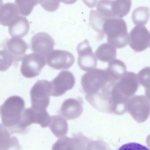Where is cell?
<instances>
[{
	"label": "cell",
	"instance_id": "obj_15",
	"mask_svg": "<svg viewBox=\"0 0 150 150\" xmlns=\"http://www.w3.org/2000/svg\"><path fill=\"white\" fill-rule=\"evenodd\" d=\"M28 47V44L19 38L12 37L6 40L2 44L3 50L11 56L15 64L22 60Z\"/></svg>",
	"mask_w": 150,
	"mask_h": 150
},
{
	"label": "cell",
	"instance_id": "obj_20",
	"mask_svg": "<svg viewBox=\"0 0 150 150\" xmlns=\"http://www.w3.org/2000/svg\"><path fill=\"white\" fill-rule=\"evenodd\" d=\"M49 128L57 138L65 136L68 131V125L66 120L59 115L50 117Z\"/></svg>",
	"mask_w": 150,
	"mask_h": 150
},
{
	"label": "cell",
	"instance_id": "obj_12",
	"mask_svg": "<svg viewBox=\"0 0 150 150\" xmlns=\"http://www.w3.org/2000/svg\"><path fill=\"white\" fill-rule=\"evenodd\" d=\"M150 33L144 26H136L129 35V45L136 52L144 51L149 47Z\"/></svg>",
	"mask_w": 150,
	"mask_h": 150
},
{
	"label": "cell",
	"instance_id": "obj_27",
	"mask_svg": "<svg viewBox=\"0 0 150 150\" xmlns=\"http://www.w3.org/2000/svg\"><path fill=\"white\" fill-rule=\"evenodd\" d=\"M13 62L12 57L6 50H0V71L7 70Z\"/></svg>",
	"mask_w": 150,
	"mask_h": 150
},
{
	"label": "cell",
	"instance_id": "obj_7",
	"mask_svg": "<svg viewBox=\"0 0 150 150\" xmlns=\"http://www.w3.org/2000/svg\"><path fill=\"white\" fill-rule=\"evenodd\" d=\"M127 112L138 122L145 121L150 113L149 98L142 95L133 96L127 103Z\"/></svg>",
	"mask_w": 150,
	"mask_h": 150
},
{
	"label": "cell",
	"instance_id": "obj_28",
	"mask_svg": "<svg viewBox=\"0 0 150 150\" xmlns=\"http://www.w3.org/2000/svg\"><path fill=\"white\" fill-rule=\"evenodd\" d=\"M40 3L45 10L49 11H54L59 7L60 2L59 1L40 0Z\"/></svg>",
	"mask_w": 150,
	"mask_h": 150
},
{
	"label": "cell",
	"instance_id": "obj_22",
	"mask_svg": "<svg viewBox=\"0 0 150 150\" xmlns=\"http://www.w3.org/2000/svg\"><path fill=\"white\" fill-rule=\"evenodd\" d=\"M105 20L96 11L91 10L89 12V26L98 33V38L101 40L104 37L103 27Z\"/></svg>",
	"mask_w": 150,
	"mask_h": 150
},
{
	"label": "cell",
	"instance_id": "obj_11",
	"mask_svg": "<svg viewBox=\"0 0 150 150\" xmlns=\"http://www.w3.org/2000/svg\"><path fill=\"white\" fill-rule=\"evenodd\" d=\"M51 82V95L58 97L64 94L66 91L72 89L75 84L74 76L70 71H62Z\"/></svg>",
	"mask_w": 150,
	"mask_h": 150
},
{
	"label": "cell",
	"instance_id": "obj_26",
	"mask_svg": "<svg viewBox=\"0 0 150 150\" xmlns=\"http://www.w3.org/2000/svg\"><path fill=\"white\" fill-rule=\"evenodd\" d=\"M139 83L145 88L146 96L149 97L148 91H149L150 86V67H147L141 70L137 76Z\"/></svg>",
	"mask_w": 150,
	"mask_h": 150
},
{
	"label": "cell",
	"instance_id": "obj_4",
	"mask_svg": "<svg viewBox=\"0 0 150 150\" xmlns=\"http://www.w3.org/2000/svg\"><path fill=\"white\" fill-rule=\"evenodd\" d=\"M139 86L136 74L132 71L126 72L115 84L112 92L117 98L127 102L137 91Z\"/></svg>",
	"mask_w": 150,
	"mask_h": 150
},
{
	"label": "cell",
	"instance_id": "obj_29",
	"mask_svg": "<svg viewBox=\"0 0 150 150\" xmlns=\"http://www.w3.org/2000/svg\"><path fill=\"white\" fill-rule=\"evenodd\" d=\"M118 150H149L146 146L139 143L131 142L122 145Z\"/></svg>",
	"mask_w": 150,
	"mask_h": 150
},
{
	"label": "cell",
	"instance_id": "obj_17",
	"mask_svg": "<svg viewBox=\"0 0 150 150\" xmlns=\"http://www.w3.org/2000/svg\"><path fill=\"white\" fill-rule=\"evenodd\" d=\"M29 28L30 24L27 19L19 15L9 26L8 30L13 38H21L28 34Z\"/></svg>",
	"mask_w": 150,
	"mask_h": 150
},
{
	"label": "cell",
	"instance_id": "obj_30",
	"mask_svg": "<svg viewBox=\"0 0 150 150\" xmlns=\"http://www.w3.org/2000/svg\"><path fill=\"white\" fill-rule=\"evenodd\" d=\"M3 1L0 0V8L3 5Z\"/></svg>",
	"mask_w": 150,
	"mask_h": 150
},
{
	"label": "cell",
	"instance_id": "obj_10",
	"mask_svg": "<svg viewBox=\"0 0 150 150\" xmlns=\"http://www.w3.org/2000/svg\"><path fill=\"white\" fill-rule=\"evenodd\" d=\"M48 65L57 70L68 69L73 64L75 58L71 52L64 50H55L46 57Z\"/></svg>",
	"mask_w": 150,
	"mask_h": 150
},
{
	"label": "cell",
	"instance_id": "obj_1",
	"mask_svg": "<svg viewBox=\"0 0 150 150\" xmlns=\"http://www.w3.org/2000/svg\"><path fill=\"white\" fill-rule=\"evenodd\" d=\"M117 81L106 69H99L87 71L81 78L86 100L95 109L103 113L110 108L112 89Z\"/></svg>",
	"mask_w": 150,
	"mask_h": 150
},
{
	"label": "cell",
	"instance_id": "obj_9",
	"mask_svg": "<svg viewBox=\"0 0 150 150\" xmlns=\"http://www.w3.org/2000/svg\"><path fill=\"white\" fill-rule=\"evenodd\" d=\"M76 50L78 54L77 63L81 69L88 71L96 69L97 60L87 39L77 45Z\"/></svg>",
	"mask_w": 150,
	"mask_h": 150
},
{
	"label": "cell",
	"instance_id": "obj_5",
	"mask_svg": "<svg viewBox=\"0 0 150 150\" xmlns=\"http://www.w3.org/2000/svg\"><path fill=\"white\" fill-rule=\"evenodd\" d=\"M131 5V0H99L97 3L96 11L105 20L122 18L128 14Z\"/></svg>",
	"mask_w": 150,
	"mask_h": 150
},
{
	"label": "cell",
	"instance_id": "obj_2",
	"mask_svg": "<svg viewBox=\"0 0 150 150\" xmlns=\"http://www.w3.org/2000/svg\"><path fill=\"white\" fill-rule=\"evenodd\" d=\"M25 106V101L21 97L13 96L7 98L0 107L2 124L11 134H23L21 123Z\"/></svg>",
	"mask_w": 150,
	"mask_h": 150
},
{
	"label": "cell",
	"instance_id": "obj_19",
	"mask_svg": "<svg viewBox=\"0 0 150 150\" xmlns=\"http://www.w3.org/2000/svg\"><path fill=\"white\" fill-rule=\"evenodd\" d=\"M18 8L15 3L7 2L0 8V24L9 26L19 16Z\"/></svg>",
	"mask_w": 150,
	"mask_h": 150
},
{
	"label": "cell",
	"instance_id": "obj_3",
	"mask_svg": "<svg viewBox=\"0 0 150 150\" xmlns=\"http://www.w3.org/2000/svg\"><path fill=\"white\" fill-rule=\"evenodd\" d=\"M103 29L107 36L108 42L116 49L122 48L128 44L129 34L126 23L122 18H114L106 19Z\"/></svg>",
	"mask_w": 150,
	"mask_h": 150
},
{
	"label": "cell",
	"instance_id": "obj_25",
	"mask_svg": "<svg viewBox=\"0 0 150 150\" xmlns=\"http://www.w3.org/2000/svg\"><path fill=\"white\" fill-rule=\"evenodd\" d=\"M40 2V0H16L15 3L19 14L26 16L31 13L34 7Z\"/></svg>",
	"mask_w": 150,
	"mask_h": 150
},
{
	"label": "cell",
	"instance_id": "obj_16",
	"mask_svg": "<svg viewBox=\"0 0 150 150\" xmlns=\"http://www.w3.org/2000/svg\"><path fill=\"white\" fill-rule=\"evenodd\" d=\"M83 101L81 98H69L64 100L58 111V113L67 120L75 119L82 114Z\"/></svg>",
	"mask_w": 150,
	"mask_h": 150
},
{
	"label": "cell",
	"instance_id": "obj_14",
	"mask_svg": "<svg viewBox=\"0 0 150 150\" xmlns=\"http://www.w3.org/2000/svg\"><path fill=\"white\" fill-rule=\"evenodd\" d=\"M86 140L79 132L73 134L72 137L64 136L55 142L52 150H84Z\"/></svg>",
	"mask_w": 150,
	"mask_h": 150
},
{
	"label": "cell",
	"instance_id": "obj_13",
	"mask_svg": "<svg viewBox=\"0 0 150 150\" xmlns=\"http://www.w3.org/2000/svg\"><path fill=\"white\" fill-rule=\"evenodd\" d=\"M55 43L48 33L39 32L33 35L30 41V47L34 52L46 57L53 50Z\"/></svg>",
	"mask_w": 150,
	"mask_h": 150
},
{
	"label": "cell",
	"instance_id": "obj_8",
	"mask_svg": "<svg viewBox=\"0 0 150 150\" xmlns=\"http://www.w3.org/2000/svg\"><path fill=\"white\" fill-rule=\"evenodd\" d=\"M22 60L21 73L23 76L28 78L39 75L46 63L45 56L34 52L25 55Z\"/></svg>",
	"mask_w": 150,
	"mask_h": 150
},
{
	"label": "cell",
	"instance_id": "obj_6",
	"mask_svg": "<svg viewBox=\"0 0 150 150\" xmlns=\"http://www.w3.org/2000/svg\"><path fill=\"white\" fill-rule=\"evenodd\" d=\"M51 82L45 79L38 81L30 91L32 107L37 110L46 109L50 102Z\"/></svg>",
	"mask_w": 150,
	"mask_h": 150
},
{
	"label": "cell",
	"instance_id": "obj_21",
	"mask_svg": "<svg viewBox=\"0 0 150 150\" xmlns=\"http://www.w3.org/2000/svg\"><path fill=\"white\" fill-rule=\"evenodd\" d=\"M95 54L100 61L109 63L116 59V50L108 43H105L99 46L96 50Z\"/></svg>",
	"mask_w": 150,
	"mask_h": 150
},
{
	"label": "cell",
	"instance_id": "obj_18",
	"mask_svg": "<svg viewBox=\"0 0 150 150\" xmlns=\"http://www.w3.org/2000/svg\"><path fill=\"white\" fill-rule=\"evenodd\" d=\"M8 129L0 124V150H22L16 137H11Z\"/></svg>",
	"mask_w": 150,
	"mask_h": 150
},
{
	"label": "cell",
	"instance_id": "obj_24",
	"mask_svg": "<svg viewBox=\"0 0 150 150\" xmlns=\"http://www.w3.org/2000/svg\"><path fill=\"white\" fill-rule=\"evenodd\" d=\"M149 8L145 6L137 7L133 11L132 18L136 26H144L147 23L149 18Z\"/></svg>",
	"mask_w": 150,
	"mask_h": 150
},
{
	"label": "cell",
	"instance_id": "obj_23",
	"mask_svg": "<svg viewBox=\"0 0 150 150\" xmlns=\"http://www.w3.org/2000/svg\"><path fill=\"white\" fill-rule=\"evenodd\" d=\"M106 69L109 74L117 81L127 72V67L125 63L116 59L109 62Z\"/></svg>",
	"mask_w": 150,
	"mask_h": 150
}]
</instances>
